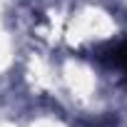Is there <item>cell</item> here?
<instances>
[{
    "label": "cell",
    "instance_id": "2",
    "mask_svg": "<svg viewBox=\"0 0 127 127\" xmlns=\"http://www.w3.org/2000/svg\"><path fill=\"white\" fill-rule=\"evenodd\" d=\"M95 127H112V120H102V122H97Z\"/></svg>",
    "mask_w": 127,
    "mask_h": 127
},
{
    "label": "cell",
    "instance_id": "1",
    "mask_svg": "<svg viewBox=\"0 0 127 127\" xmlns=\"http://www.w3.org/2000/svg\"><path fill=\"white\" fill-rule=\"evenodd\" d=\"M97 60L107 62V65H112V67H120L125 72V77H127V40L117 42V45H110L102 55H97Z\"/></svg>",
    "mask_w": 127,
    "mask_h": 127
}]
</instances>
